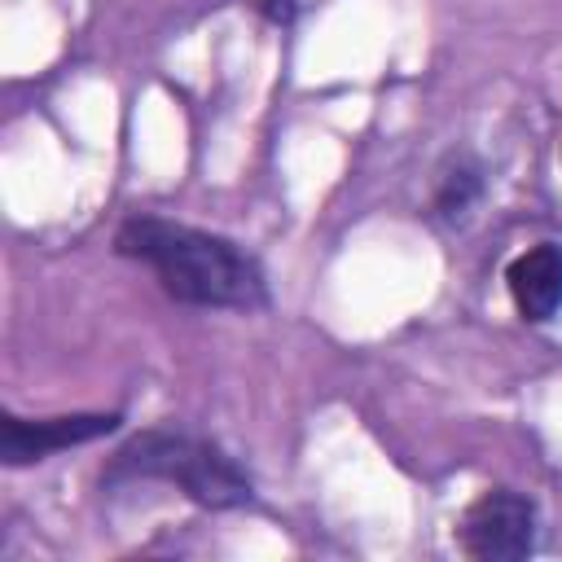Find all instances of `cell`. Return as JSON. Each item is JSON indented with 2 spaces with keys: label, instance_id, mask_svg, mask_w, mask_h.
<instances>
[{
  "label": "cell",
  "instance_id": "obj_7",
  "mask_svg": "<svg viewBox=\"0 0 562 562\" xmlns=\"http://www.w3.org/2000/svg\"><path fill=\"white\" fill-rule=\"evenodd\" d=\"M263 13H268L272 22H281V26H285V22L294 18V0H263Z\"/></svg>",
  "mask_w": 562,
  "mask_h": 562
},
{
  "label": "cell",
  "instance_id": "obj_2",
  "mask_svg": "<svg viewBox=\"0 0 562 562\" xmlns=\"http://www.w3.org/2000/svg\"><path fill=\"white\" fill-rule=\"evenodd\" d=\"M140 479L171 483L206 509H237L255 501L250 474L220 443L189 435V430H140L110 457L101 474L105 487L140 483Z\"/></svg>",
  "mask_w": 562,
  "mask_h": 562
},
{
  "label": "cell",
  "instance_id": "obj_5",
  "mask_svg": "<svg viewBox=\"0 0 562 562\" xmlns=\"http://www.w3.org/2000/svg\"><path fill=\"white\" fill-rule=\"evenodd\" d=\"M505 281H509V299L522 321H553L562 307V246L540 241L522 250L505 268Z\"/></svg>",
  "mask_w": 562,
  "mask_h": 562
},
{
  "label": "cell",
  "instance_id": "obj_4",
  "mask_svg": "<svg viewBox=\"0 0 562 562\" xmlns=\"http://www.w3.org/2000/svg\"><path fill=\"white\" fill-rule=\"evenodd\" d=\"M119 426V413H66V417H18L4 413L0 422V461L4 465H31L44 461L48 452L92 443Z\"/></svg>",
  "mask_w": 562,
  "mask_h": 562
},
{
  "label": "cell",
  "instance_id": "obj_1",
  "mask_svg": "<svg viewBox=\"0 0 562 562\" xmlns=\"http://www.w3.org/2000/svg\"><path fill=\"white\" fill-rule=\"evenodd\" d=\"M114 250L145 263L176 303L224 307V312L268 307L263 263L250 250H241L233 237L176 224L162 215H132L119 224Z\"/></svg>",
  "mask_w": 562,
  "mask_h": 562
},
{
  "label": "cell",
  "instance_id": "obj_3",
  "mask_svg": "<svg viewBox=\"0 0 562 562\" xmlns=\"http://www.w3.org/2000/svg\"><path fill=\"white\" fill-rule=\"evenodd\" d=\"M536 505L514 487L479 492L457 527V544L474 562H518L536 549Z\"/></svg>",
  "mask_w": 562,
  "mask_h": 562
},
{
  "label": "cell",
  "instance_id": "obj_6",
  "mask_svg": "<svg viewBox=\"0 0 562 562\" xmlns=\"http://www.w3.org/2000/svg\"><path fill=\"white\" fill-rule=\"evenodd\" d=\"M479 193H483V171H479L470 158H457V162L443 167V176H439L435 206H439L443 220H461V215L474 206Z\"/></svg>",
  "mask_w": 562,
  "mask_h": 562
}]
</instances>
